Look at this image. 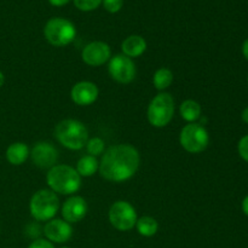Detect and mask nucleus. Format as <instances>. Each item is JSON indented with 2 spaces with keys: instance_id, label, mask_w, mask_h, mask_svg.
Listing matches in <instances>:
<instances>
[{
  "instance_id": "nucleus-1",
  "label": "nucleus",
  "mask_w": 248,
  "mask_h": 248,
  "mask_svg": "<svg viewBox=\"0 0 248 248\" xmlns=\"http://www.w3.org/2000/svg\"><path fill=\"white\" fill-rule=\"evenodd\" d=\"M140 164V155L133 145L115 144L104 150L98 171L107 181L121 183L135 176Z\"/></svg>"
},
{
  "instance_id": "nucleus-2",
  "label": "nucleus",
  "mask_w": 248,
  "mask_h": 248,
  "mask_svg": "<svg viewBox=\"0 0 248 248\" xmlns=\"http://www.w3.org/2000/svg\"><path fill=\"white\" fill-rule=\"evenodd\" d=\"M46 182L50 190L61 195H73L81 186V177L69 165H56L48 170Z\"/></svg>"
},
{
  "instance_id": "nucleus-3",
  "label": "nucleus",
  "mask_w": 248,
  "mask_h": 248,
  "mask_svg": "<svg viewBox=\"0 0 248 248\" xmlns=\"http://www.w3.org/2000/svg\"><path fill=\"white\" fill-rule=\"evenodd\" d=\"M55 137L67 149L80 150L89 140V130L81 121L65 119L56 125Z\"/></svg>"
},
{
  "instance_id": "nucleus-4",
  "label": "nucleus",
  "mask_w": 248,
  "mask_h": 248,
  "mask_svg": "<svg viewBox=\"0 0 248 248\" xmlns=\"http://www.w3.org/2000/svg\"><path fill=\"white\" fill-rule=\"evenodd\" d=\"M60 208V200L56 193L50 189H41L31 196L29 211L31 217L38 222H48L53 219Z\"/></svg>"
},
{
  "instance_id": "nucleus-5",
  "label": "nucleus",
  "mask_w": 248,
  "mask_h": 248,
  "mask_svg": "<svg viewBox=\"0 0 248 248\" xmlns=\"http://www.w3.org/2000/svg\"><path fill=\"white\" fill-rule=\"evenodd\" d=\"M44 36L51 45L63 47L73 43L77 36V28L69 19L53 17L44 27Z\"/></svg>"
},
{
  "instance_id": "nucleus-6",
  "label": "nucleus",
  "mask_w": 248,
  "mask_h": 248,
  "mask_svg": "<svg viewBox=\"0 0 248 248\" xmlns=\"http://www.w3.org/2000/svg\"><path fill=\"white\" fill-rule=\"evenodd\" d=\"M174 114V99L167 92L156 94L148 107V121L157 128L165 127L171 123Z\"/></svg>"
},
{
  "instance_id": "nucleus-7",
  "label": "nucleus",
  "mask_w": 248,
  "mask_h": 248,
  "mask_svg": "<svg viewBox=\"0 0 248 248\" xmlns=\"http://www.w3.org/2000/svg\"><path fill=\"white\" fill-rule=\"evenodd\" d=\"M179 143L186 152L199 154L208 147L210 135L201 124L191 123L182 128L179 133Z\"/></svg>"
},
{
  "instance_id": "nucleus-8",
  "label": "nucleus",
  "mask_w": 248,
  "mask_h": 248,
  "mask_svg": "<svg viewBox=\"0 0 248 248\" xmlns=\"http://www.w3.org/2000/svg\"><path fill=\"white\" fill-rule=\"evenodd\" d=\"M108 218L110 224L119 232H130L137 223V212L130 202L119 200L109 208Z\"/></svg>"
},
{
  "instance_id": "nucleus-9",
  "label": "nucleus",
  "mask_w": 248,
  "mask_h": 248,
  "mask_svg": "<svg viewBox=\"0 0 248 248\" xmlns=\"http://www.w3.org/2000/svg\"><path fill=\"white\" fill-rule=\"evenodd\" d=\"M108 72L111 79L120 84H130L136 78V64L132 58L119 53L109 60Z\"/></svg>"
},
{
  "instance_id": "nucleus-10",
  "label": "nucleus",
  "mask_w": 248,
  "mask_h": 248,
  "mask_svg": "<svg viewBox=\"0 0 248 248\" xmlns=\"http://www.w3.org/2000/svg\"><path fill=\"white\" fill-rule=\"evenodd\" d=\"M81 58L90 67L103 65L111 58L110 46L104 41H92L82 48Z\"/></svg>"
},
{
  "instance_id": "nucleus-11",
  "label": "nucleus",
  "mask_w": 248,
  "mask_h": 248,
  "mask_svg": "<svg viewBox=\"0 0 248 248\" xmlns=\"http://www.w3.org/2000/svg\"><path fill=\"white\" fill-rule=\"evenodd\" d=\"M31 161L40 169H52L58 160V152L51 143L39 142L31 152Z\"/></svg>"
},
{
  "instance_id": "nucleus-12",
  "label": "nucleus",
  "mask_w": 248,
  "mask_h": 248,
  "mask_svg": "<svg viewBox=\"0 0 248 248\" xmlns=\"http://www.w3.org/2000/svg\"><path fill=\"white\" fill-rule=\"evenodd\" d=\"M44 234H45L46 240L52 244H65L72 237L73 228L64 219L53 218L48 220L44 227Z\"/></svg>"
},
{
  "instance_id": "nucleus-13",
  "label": "nucleus",
  "mask_w": 248,
  "mask_h": 248,
  "mask_svg": "<svg viewBox=\"0 0 248 248\" xmlns=\"http://www.w3.org/2000/svg\"><path fill=\"white\" fill-rule=\"evenodd\" d=\"M98 87L91 81H80L72 87L70 98L75 104L81 107L91 106L98 98Z\"/></svg>"
},
{
  "instance_id": "nucleus-14",
  "label": "nucleus",
  "mask_w": 248,
  "mask_h": 248,
  "mask_svg": "<svg viewBox=\"0 0 248 248\" xmlns=\"http://www.w3.org/2000/svg\"><path fill=\"white\" fill-rule=\"evenodd\" d=\"M62 217L69 224L78 223L85 218L87 213V202L81 196H70L62 206Z\"/></svg>"
},
{
  "instance_id": "nucleus-15",
  "label": "nucleus",
  "mask_w": 248,
  "mask_h": 248,
  "mask_svg": "<svg viewBox=\"0 0 248 248\" xmlns=\"http://www.w3.org/2000/svg\"><path fill=\"white\" fill-rule=\"evenodd\" d=\"M123 55L130 58H137L147 50V41L140 35H130L121 44Z\"/></svg>"
},
{
  "instance_id": "nucleus-16",
  "label": "nucleus",
  "mask_w": 248,
  "mask_h": 248,
  "mask_svg": "<svg viewBox=\"0 0 248 248\" xmlns=\"http://www.w3.org/2000/svg\"><path fill=\"white\" fill-rule=\"evenodd\" d=\"M29 148L23 142H15L10 144L6 149V160L14 166L23 165L29 157Z\"/></svg>"
},
{
  "instance_id": "nucleus-17",
  "label": "nucleus",
  "mask_w": 248,
  "mask_h": 248,
  "mask_svg": "<svg viewBox=\"0 0 248 248\" xmlns=\"http://www.w3.org/2000/svg\"><path fill=\"white\" fill-rule=\"evenodd\" d=\"M201 111H202L201 106L194 99H186L181 104V108H179L181 116L189 124L195 123L198 119H200Z\"/></svg>"
},
{
  "instance_id": "nucleus-18",
  "label": "nucleus",
  "mask_w": 248,
  "mask_h": 248,
  "mask_svg": "<svg viewBox=\"0 0 248 248\" xmlns=\"http://www.w3.org/2000/svg\"><path fill=\"white\" fill-rule=\"evenodd\" d=\"M99 162L98 160L91 155H85L78 161L77 164V172L80 174V177H91L98 171Z\"/></svg>"
},
{
  "instance_id": "nucleus-19",
  "label": "nucleus",
  "mask_w": 248,
  "mask_h": 248,
  "mask_svg": "<svg viewBox=\"0 0 248 248\" xmlns=\"http://www.w3.org/2000/svg\"><path fill=\"white\" fill-rule=\"evenodd\" d=\"M136 228H137V232L140 235H142L144 237H152L159 230V224H157L156 219H154L153 217L143 216V217L137 219Z\"/></svg>"
},
{
  "instance_id": "nucleus-20",
  "label": "nucleus",
  "mask_w": 248,
  "mask_h": 248,
  "mask_svg": "<svg viewBox=\"0 0 248 248\" xmlns=\"http://www.w3.org/2000/svg\"><path fill=\"white\" fill-rule=\"evenodd\" d=\"M172 82H173V73L169 68H160L153 77V84H154L155 89L159 91L164 92V90L171 86Z\"/></svg>"
},
{
  "instance_id": "nucleus-21",
  "label": "nucleus",
  "mask_w": 248,
  "mask_h": 248,
  "mask_svg": "<svg viewBox=\"0 0 248 248\" xmlns=\"http://www.w3.org/2000/svg\"><path fill=\"white\" fill-rule=\"evenodd\" d=\"M85 147H86V150H87V153H89V155L96 157V156H99V155L103 154L106 145H104V140H102V138L93 137V138H91V140H87V143Z\"/></svg>"
},
{
  "instance_id": "nucleus-22",
  "label": "nucleus",
  "mask_w": 248,
  "mask_h": 248,
  "mask_svg": "<svg viewBox=\"0 0 248 248\" xmlns=\"http://www.w3.org/2000/svg\"><path fill=\"white\" fill-rule=\"evenodd\" d=\"M73 1L77 9L85 12L93 11L102 4V0H73Z\"/></svg>"
},
{
  "instance_id": "nucleus-23",
  "label": "nucleus",
  "mask_w": 248,
  "mask_h": 248,
  "mask_svg": "<svg viewBox=\"0 0 248 248\" xmlns=\"http://www.w3.org/2000/svg\"><path fill=\"white\" fill-rule=\"evenodd\" d=\"M104 10L110 14H116L120 11L124 6V0H102Z\"/></svg>"
},
{
  "instance_id": "nucleus-24",
  "label": "nucleus",
  "mask_w": 248,
  "mask_h": 248,
  "mask_svg": "<svg viewBox=\"0 0 248 248\" xmlns=\"http://www.w3.org/2000/svg\"><path fill=\"white\" fill-rule=\"evenodd\" d=\"M237 152H239V155L241 156V159L248 162V135L244 136V137L239 140Z\"/></svg>"
},
{
  "instance_id": "nucleus-25",
  "label": "nucleus",
  "mask_w": 248,
  "mask_h": 248,
  "mask_svg": "<svg viewBox=\"0 0 248 248\" xmlns=\"http://www.w3.org/2000/svg\"><path fill=\"white\" fill-rule=\"evenodd\" d=\"M28 248H55L52 242H50L46 239H35Z\"/></svg>"
},
{
  "instance_id": "nucleus-26",
  "label": "nucleus",
  "mask_w": 248,
  "mask_h": 248,
  "mask_svg": "<svg viewBox=\"0 0 248 248\" xmlns=\"http://www.w3.org/2000/svg\"><path fill=\"white\" fill-rule=\"evenodd\" d=\"M70 0H48V2H50L52 6H64V5H67L68 2H69Z\"/></svg>"
},
{
  "instance_id": "nucleus-27",
  "label": "nucleus",
  "mask_w": 248,
  "mask_h": 248,
  "mask_svg": "<svg viewBox=\"0 0 248 248\" xmlns=\"http://www.w3.org/2000/svg\"><path fill=\"white\" fill-rule=\"evenodd\" d=\"M241 208H242V212H244L245 215H246L247 217H248V195L244 199V200H242Z\"/></svg>"
},
{
  "instance_id": "nucleus-28",
  "label": "nucleus",
  "mask_w": 248,
  "mask_h": 248,
  "mask_svg": "<svg viewBox=\"0 0 248 248\" xmlns=\"http://www.w3.org/2000/svg\"><path fill=\"white\" fill-rule=\"evenodd\" d=\"M242 55L248 61V39H246L244 44H242Z\"/></svg>"
},
{
  "instance_id": "nucleus-29",
  "label": "nucleus",
  "mask_w": 248,
  "mask_h": 248,
  "mask_svg": "<svg viewBox=\"0 0 248 248\" xmlns=\"http://www.w3.org/2000/svg\"><path fill=\"white\" fill-rule=\"evenodd\" d=\"M241 119H242V121H244L245 124H247V125H248V107H246V108L242 110Z\"/></svg>"
},
{
  "instance_id": "nucleus-30",
  "label": "nucleus",
  "mask_w": 248,
  "mask_h": 248,
  "mask_svg": "<svg viewBox=\"0 0 248 248\" xmlns=\"http://www.w3.org/2000/svg\"><path fill=\"white\" fill-rule=\"evenodd\" d=\"M4 82H5V77L4 74H2V72H0V87L4 85Z\"/></svg>"
},
{
  "instance_id": "nucleus-31",
  "label": "nucleus",
  "mask_w": 248,
  "mask_h": 248,
  "mask_svg": "<svg viewBox=\"0 0 248 248\" xmlns=\"http://www.w3.org/2000/svg\"><path fill=\"white\" fill-rule=\"evenodd\" d=\"M60 248H70V247H67V246H62V247H60Z\"/></svg>"
},
{
  "instance_id": "nucleus-32",
  "label": "nucleus",
  "mask_w": 248,
  "mask_h": 248,
  "mask_svg": "<svg viewBox=\"0 0 248 248\" xmlns=\"http://www.w3.org/2000/svg\"><path fill=\"white\" fill-rule=\"evenodd\" d=\"M247 82H248V78H247Z\"/></svg>"
}]
</instances>
